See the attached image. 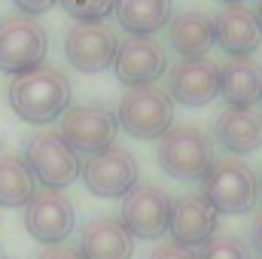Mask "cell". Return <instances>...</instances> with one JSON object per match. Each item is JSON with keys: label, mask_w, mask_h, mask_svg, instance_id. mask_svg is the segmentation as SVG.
<instances>
[{"label": "cell", "mask_w": 262, "mask_h": 259, "mask_svg": "<svg viewBox=\"0 0 262 259\" xmlns=\"http://www.w3.org/2000/svg\"><path fill=\"white\" fill-rule=\"evenodd\" d=\"M25 229L34 241L43 247L64 244L76 229V210L73 201L58 189H40L25 204Z\"/></svg>", "instance_id": "8fae6325"}, {"label": "cell", "mask_w": 262, "mask_h": 259, "mask_svg": "<svg viewBox=\"0 0 262 259\" xmlns=\"http://www.w3.org/2000/svg\"><path fill=\"white\" fill-rule=\"evenodd\" d=\"M58 134L79 156H95V153L116 143L119 119L104 104H70L64 110V116H61Z\"/></svg>", "instance_id": "ba28073f"}, {"label": "cell", "mask_w": 262, "mask_h": 259, "mask_svg": "<svg viewBox=\"0 0 262 259\" xmlns=\"http://www.w3.org/2000/svg\"><path fill=\"white\" fill-rule=\"evenodd\" d=\"M113 18L128 37H152L174 18V0H116Z\"/></svg>", "instance_id": "ffe728a7"}, {"label": "cell", "mask_w": 262, "mask_h": 259, "mask_svg": "<svg viewBox=\"0 0 262 259\" xmlns=\"http://www.w3.org/2000/svg\"><path fill=\"white\" fill-rule=\"evenodd\" d=\"M159 168L180 183H192L213 165V140L195 125H171L159 137Z\"/></svg>", "instance_id": "3957f363"}, {"label": "cell", "mask_w": 262, "mask_h": 259, "mask_svg": "<svg viewBox=\"0 0 262 259\" xmlns=\"http://www.w3.org/2000/svg\"><path fill=\"white\" fill-rule=\"evenodd\" d=\"M25 162L43 189L64 192L79 180L82 159L58 131H40L25 143Z\"/></svg>", "instance_id": "277c9868"}, {"label": "cell", "mask_w": 262, "mask_h": 259, "mask_svg": "<svg viewBox=\"0 0 262 259\" xmlns=\"http://www.w3.org/2000/svg\"><path fill=\"white\" fill-rule=\"evenodd\" d=\"M34 195H37V180L25 156L3 153L0 156V207H25Z\"/></svg>", "instance_id": "44dd1931"}, {"label": "cell", "mask_w": 262, "mask_h": 259, "mask_svg": "<svg viewBox=\"0 0 262 259\" xmlns=\"http://www.w3.org/2000/svg\"><path fill=\"white\" fill-rule=\"evenodd\" d=\"M256 15H259V21H262V0H256Z\"/></svg>", "instance_id": "f1b7e54d"}, {"label": "cell", "mask_w": 262, "mask_h": 259, "mask_svg": "<svg viewBox=\"0 0 262 259\" xmlns=\"http://www.w3.org/2000/svg\"><path fill=\"white\" fill-rule=\"evenodd\" d=\"M250 244H253V250L262 256V210H256L253 220H250Z\"/></svg>", "instance_id": "4316f807"}, {"label": "cell", "mask_w": 262, "mask_h": 259, "mask_svg": "<svg viewBox=\"0 0 262 259\" xmlns=\"http://www.w3.org/2000/svg\"><path fill=\"white\" fill-rule=\"evenodd\" d=\"M49 55V34L34 15H9L0 21V70L9 76L40 67Z\"/></svg>", "instance_id": "8992f818"}, {"label": "cell", "mask_w": 262, "mask_h": 259, "mask_svg": "<svg viewBox=\"0 0 262 259\" xmlns=\"http://www.w3.org/2000/svg\"><path fill=\"white\" fill-rule=\"evenodd\" d=\"M0 259H3V256H0Z\"/></svg>", "instance_id": "4dcf8cb0"}, {"label": "cell", "mask_w": 262, "mask_h": 259, "mask_svg": "<svg viewBox=\"0 0 262 259\" xmlns=\"http://www.w3.org/2000/svg\"><path fill=\"white\" fill-rule=\"evenodd\" d=\"M146 259H198V250L186 247V244H177V241H162Z\"/></svg>", "instance_id": "cb8c5ba5"}, {"label": "cell", "mask_w": 262, "mask_h": 259, "mask_svg": "<svg viewBox=\"0 0 262 259\" xmlns=\"http://www.w3.org/2000/svg\"><path fill=\"white\" fill-rule=\"evenodd\" d=\"M198 259H253L247 241H241L235 232H216L207 244L198 247Z\"/></svg>", "instance_id": "7402d4cb"}, {"label": "cell", "mask_w": 262, "mask_h": 259, "mask_svg": "<svg viewBox=\"0 0 262 259\" xmlns=\"http://www.w3.org/2000/svg\"><path fill=\"white\" fill-rule=\"evenodd\" d=\"M76 250L82 259H131L134 235L122 226L119 217H95L79 229Z\"/></svg>", "instance_id": "e0dca14e"}, {"label": "cell", "mask_w": 262, "mask_h": 259, "mask_svg": "<svg viewBox=\"0 0 262 259\" xmlns=\"http://www.w3.org/2000/svg\"><path fill=\"white\" fill-rule=\"evenodd\" d=\"M119 37L107 21H76L64 34V58L79 73H104L113 67Z\"/></svg>", "instance_id": "30bf717a"}, {"label": "cell", "mask_w": 262, "mask_h": 259, "mask_svg": "<svg viewBox=\"0 0 262 259\" xmlns=\"http://www.w3.org/2000/svg\"><path fill=\"white\" fill-rule=\"evenodd\" d=\"M119 128L134 140H159L174 125V98L159 85L128 89L116 110Z\"/></svg>", "instance_id": "5b68a950"}, {"label": "cell", "mask_w": 262, "mask_h": 259, "mask_svg": "<svg viewBox=\"0 0 262 259\" xmlns=\"http://www.w3.org/2000/svg\"><path fill=\"white\" fill-rule=\"evenodd\" d=\"M229 3H247V0H223V6H229Z\"/></svg>", "instance_id": "f546056e"}, {"label": "cell", "mask_w": 262, "mask_h": 259, "mask_svg": "<svg viewBox=\"0 0 262 259\" xmlns=\"http://www.w3.org/2000/svg\"><path fill=\"white\" fill-rule=\"evenodd\" d=\"M220 98L226 107H256L262 101V64L253 55L220 64Z\"/></svg>", "instance_id": "ac0fdd59"}, {"label": "cell", "mask_w": 262, "mask_h": 259, "mask_svg": "<svg viewBox=\"0 0 262 259\" xmlns=\"http://www.w3.org/2000/svg\"><path fill=\"white\" fill-rule=\"evenodd\" d=\"M58 3L76 21H104L116 9V0H58Z\"/></svg>", "instance_id": "603a6c76"}, {"label": "cell", "mask_w": 262, "mask_h": 259, "mask_svg": "<svg viewBox=\"0 0 262 259\" xmlns=\"http://www.w3.org/2000/svg\"><path fill=\"white\" fill-rule=\"evenodd\" d=\"M256 186H259V198H262V171L256 174Z\"/></svg>", "instance_id": "83f0119b"}, {"label": "cell", "mask_w": 262, "mask_h": 259, "mask_svg": "<svg viewBox=\"0 0 262 259\" xmlns=\"http://www.w3.org/2000/svg\"><path fill=\"white\" fill-rule=\"evenodd\" d=\"M216 46L229 58H247L262 46V21L256 9H247L244 3H229L213 18Z\"/></svg>", "instance_id": "9a60e30c"}, {"label": "cell", "mask_w": 262, "mask_h": 259, "mask_svg": "<svg viewBox=\"0 0 262 259\" xmlns=\"http://www.w3.org/2000/svg\"><path fill=\"white\" fill-rule=\"evenodd\" d=\"M232 156H250L262 149V110L256 107H226L213 119V137Z\"/></svg>", "instance_id": "2e32d148"}, {"label": "cell", "mask_w": 262, "mask_h": 259, "mask_svg": "<svg viewBox=\"0 0 262 259\" xmlns=\"http://www.w3.org/2000/svg\"><path fill=\"white\" fill-rule=\"evenodd\" d=\"M85 189L98 198H125L140 183V165L125 146H107L95 156H85L79 171Z\"/></svg>", "instance_id": "52a82bcc"}, {"label": "cell", "mask_w": 262, "mask_h": 259, "mask_svg": "<svg viewBox=\"0 0 262 259\" xmlns=\"http://www.w3.org/2000/svg\"><path fill=\"white\" fill-rule=\"evenodd\" d=\"M216 46L213 18L204 12H180L168 21V49L180 58H207Z\"/></svg>", "instance_id": "d6986e66"}, {"label": "cell", "mask_w": 262, "mask_h": 259, "mask_svg": "<svg viewBox=\"0 0 262 259\" xmlns=\"http://www.w3.org/2000/svg\"><path fill=\"white\" fill-rule=\"evenodd\" d=\"M216 232H220V213L201 192H183L171 201V223H168L171 241L198 250Z\"/></svg>", "instance_id": "5bb4252c"}, {"label": "cell", "mask_w": 262, "mask_h": 259, "mask_svg": "<svg viewBox=\"0 0 262 259\" xmlns=\"http://www.w3.org/2000/svg\"><path fill=\"white\" fill-rule=\"evenodd\" d=\"M201 195L213 204L220 217H238V213H253L259 204V186L256 174L238 159V156H223L213 159L207 174L201 177Z\"/></svg>", "instance_id": "7a4b0ae2"}, {"label": "cell", "mask_w": 262, "mask_h": 259, "mask_svg": "<svg viewBox=\"0 0 262 259\" xmlns=\"http://www.w3.org/2000/svg\"><path fill=\"white\" fill-rule=\"evenodd\" d=\"M18 9H21V15H43V12H49L58 0H12Z\"/></svg>", "instance_id": "484cf974"}, {"label": "cell", "mask_w": 262, "mask_h": 259, "mask_svg": "<svg viewBox=\"0 0 262 259\" xmlns=\"http://www.w3.org/2000/svg\"><path fill=\"white\" fill-rule=\"evenodd\" d=\"M6 101L12 113L28 125H49L64 116L73 101V85L64 70L52 64H40L28 73L12 76L6 89Z\"/></svg>", "instance_id": "6da1fadb"}, {"label": "cell", "mask_w": 262, "mask_h": 259, "mask_svg": "<svg viewBox=\"0 0 262 259\" xmlns=\"http://www.w3.org/2000/svg\"><path fill=\"white\" fill-rule=\"evenodd\" d=\"M174 104L207 107L220 98V64L210 58H180L168 67V89Z\"/></svg>", "instance_id": "4fadbf2b"}, {"label": "cell", "mask_w": 262, "mask_h": 259, "mask_svg": "<svg viewBox=\"0 0 262 259\" xmlns=\"http://www.w3.org/2000/svg\"><path fill=\"white\" fill-rule=\"evenodd\" d=\"M110 70L128 89L156 85L168 73V49L152 37H128L119 43Z\"/></svg>", "instance_id": "7c38bea8"}, {"label": "cell", "mask_w": 262, "mask_h": 259, "mask_svg": "<svg viewBox=\"0 0 262 259\" xmlns=\"http://www.w3.org/2000/svg\"><path fill=\"white\" fill-rule=\"evenodd\" d=\"M37 259H82V253H79L73 244L64 241V244H49V247H43Z\"/></svg>", "instance_id": "d4e9b609"}, {"label": "cell", "mask_w": 262, "mask_h": 259, "mask_svg": "<svg viewBox=\"0 0 262 259\" xmlns=\"http://www.w3.org/2000/svg\"><path fill=\"white\" fill-rule=\"evenodd\" d=\"M171 195L156 183H137L119 207L122 226L134 235V241H159L168 235L171 223Z\"/></svg>", "instance_id": "9c48e42d"}]
</instances>
